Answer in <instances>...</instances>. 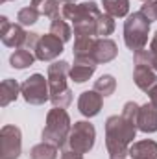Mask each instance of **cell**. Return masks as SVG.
<instances>
[{
    "label": "cell",
    "mask_w": 157,
    "mask_h": 159,
    "mask_svg": "<svg viewBox=\"0 0 157 159\" xmlns=\"http://www.w3.org/2000/svg\"><path fill=\"white\" fill-rule=\"evenodd\" d=\"M142 2H148V0H142Z\"/></svg>",
    "instance_id": "obj_36"
},
{
    "label": "cell",
    "mask_w": 157,
    "mask_h": 159,
    "mask_svg": "<svg viewBox=\"0 0 157 159\" xmlns=\"http://www.w3.org/2000/svg\"><path fill=\"white\" fill-rule=\"evenodd\" d=\"M137 122L128 120L122 115H113L105 120V148L111 159H126L129 146L137 135Z\"/></svg>",
    "instance_id": "obj_1"
},
{
    "label": "cell",
    "mask_w": 157,
    "mask_h": 159,
    "mask_svg": "<svg viewBox=\"0 0 157 159\" xmlns=\"http://www.w3.org/2000/svg\"><path fill=\"white\" fill-rule=\"evenodd\" d=\"M50 34L56 35V37H59L63 43L70 41V37H72V30H70V26H69L67 20H65L63 17H59V15L52 19V22H50Z\"/></svg>",
    "instance_id": "obj_22"
},
{
    "label": "cell",
    "mask_w": 157,
    "mask_h": 159,
    "mask_svg": "<svg viewBox=\"0 0 157 159\" xmlns=\"http://www.w3.org/2000/svg\"><path fill=\"white\" fill-rule=\"evenodd\" d=\"M96 67L98 63L92 57H74V65H70L69 78L76 83H83L94 74Z\"/></svg>",
    "instance_id": "obj_12"
},
{
    "label": "cell",
    "mask_w": 157,
    "mask_h": 159,
    "mask_svg": "<svg viewBox=\"0 0 157 159\" xmlns=\"http://www.w3.org/2000/svg\"><path fill=\"white\" fill-rule=\"evenodd\" d=\"M20 94V85L13 78H6L0 85V106L6 107L11 102H15Z\"/></svg>",
    "instance_id": "obj_17"
},
{
    "label": "cell",
    "mask_w": 157,
    "mask_h": 159,
    "mask_svg": "<svg viewBox=\"0 0 157 159\" xmlns=\"http://www.w3.org/2000/svg\"><path fill=\"white\" fill-rule=\"evenodd\" d=\"M94 139H96L94 126L87 120H78V122H74V126L70 129V135H69V141H67L65 148L74 150V152L83 156V154H89L92 150Z\"/></svg>",
    "instance_id": "obj_5"
},
{
    "label": "cell",
    "mask_w": 157,
    "mask_h": 159,
    "mask_svg": "<svg viewBox=\"0 0 157 159\" xmlns=\"http://www.w3.org/2000/svg\"><path fill=\"white\" fill-rule=\"evenodd\" d=\"M0 2H9V0H0Z\"/></svg>",
    "instance_id": "obj_35"
},
{
    "label": "cell",
    "mask_w": 157,
    "mask_h": 159,
    "mask_svg": "<svg viewBox=\"0 0 157 159\" xmlns=\"http://www.w3.org/2000/svg\"><path fill=\"white\" fill-rule=\"evenodd\" d=\"M98 17H87V19L74 22V37H96V19Z\"/></svg>",
    "instance_id": "obj_20"
},
{
    "label": "cell",
    "mask_w": 157,
    "mask_h": 159,
    "mask_svg": "<svg viewBox=\"0 0 157 159\" xmlns=\"http://www.w3.org/2000/svg\"><path fill=\"white\" fill-rule=\"evenodd\" d=\"M67 2H76V0H63V4H67Z\"/></svg>",
    "instance_id": "obj_34"
},
{
    "label": "cell",
    "mask_w": 157,
    "mask_h": 159,
    "mask_svg": "<svg viewBox=\"0 0 157 159\" xmlns=\"http://www.w3.org/2000/svg\"><path fill=\"white\" fill-rule=\"evenodd\" d=\"M148 94H150V102H152L154 106H157V83L148 91Z\"/></svg>",
    "instance_id": "obj_32"
},
{
    "label": "cell",
    "mask_w": 157,
    "mask_h": 159,
    "mask_svg": "<svg viewBox=\"0 0 157 159\" xmlns=\"http://www.w3.org/2000/svg\"><path fill=\"white\" fill-rule=\"evenodd\" d=\"M137 128L144 133H155L157 131V106L152 102L141 106L139 117H137Z\"/></svg>",
    "instance_id": "obj_14"
},
{
    "label": "cell",
    "mask_w": 157,
    "mask_h": 159,
    "mask_svg": "<svg viewBox=\"0 0 157 159\" xmlns=\"http://www.w3.org/2000/svg\"><path fill=\"white\" fill-rule=\"evenodd\" d=\"M133 81H135V85H137L141 91L148 93V91L157 83V74H155V70L150 69V67L135 65V70H133Z\"/></svg>",
    "instance_id": "obj_15"
},
{
    "label": "cell",
    "mask_w": 157,
    "mask_h": 159,
    "mask_svg": "<svg viewBox=\"0 0 157 159\" xmlns=\"http://www.w3.org/2000/svg\"><path fill=\"white\" fill-rule=\"evenodd\" d=\"M70 129H72V122H70L69 113L63 107H54L46 115V124L43 128L41 137L44 143H50L57 148H63L69 141Z\"/></svg>",
    "instance_id": "obj_3"
},
{
    "label": "cell",
    "mask_w": 157,
    "mask_h": 159,
    "mask_svg": "<svg viewBox=\"0 0 157 159\" xmlns=\"http://www.w3.org/2000/svg\"><path fill=\"white\" fill-rule=\"evenodd\" d=\"M150 50H152V54L157 57V32H155V35H154V39H152V43H150Z\"/></svg>",
    "instance_id": "obj_33"
},
{
    "label": "cell",
    "mask_w": 157,
    "mask_h": 159,
    "mask_svg": "<svg viewBox=\"0 0 157 159\" xmlns=\"http://www.w3.org/2000/svg\"><path fill=\"white\" fill-rule=\"evenodd\" d=\"M141 11L150 19V22H152V20H157V0H148V2H144L142 7H141Z\"/></svg>",
    "instance_id": "obj_29"
},
{
    "label": "cell",
    "mask_w": 157,
    "mask_h": 159,
    "mask_svg": "<svg viewBox=\"0 0 157 159\" xmlns=\"http://www.w3.org/2000/svg\"><path fill=\"white\" fill-rule=\"evenodd\" d=\"M133 61L135 65H142V67H150L154 69V54L150 48H142V50H137L133 54Z\"/></svg>",
    "instance_id": "obj_28"
},
{
    "label": "cell",
    "mask_w": 157,
    "mask_h": 159,
    "mask_svg": "<svg viewBox=\"0 0 157 159\" xmlns=\"http://www.w3.org/2000/svg\"><path fill=\"white\" fill-rule=\"evenodd\" d=\"M0 39L6 46L9 48H22L28 32H24V28L20 24H13L7 20V17H0Z\"/></svg>",
    "instance_id": "obj_9"
},
{
    "label": "cell",
    "mask_w": 157,
    "mask_h": 159,
    "mask_svg": "<svg viewBox=\"0 0 157 159\" xmlns=\"http://www.w3.org/2000/svg\"><path fill=\"white\" fill-rule=\"evenodd\" d=\"M150 24H152L150 19L142 11H135V13L128 15L126 22H124V43L133 54L146 46Z\"/></svg>",
    "instance_id": "obj_4"
},
{
    "label": "cell",
    "mask_w": 157,
    "mask_h": 159,
    "mask_svg": "<svg viewBox=\"0 0 157 159\" xmlns=\"http://www.w3.org/2000/svg\"><path fill=\"white\" fill-rule=\"evenodd\" d=\"M102 6H104V11L113 19L126 17L129 13V0H102Z\"/></svg>",
    "instance_id": "obj_19"
},
{
    "label": "cell",
    "mask_w": 157,
    "mask_h": 159,
    "mask_svg": "<svg viewBox=\"0 0 157 159\" xmlns=\"http://www.w3.org/2000/svg\"><path fill=\"white\" fill-rule=\"evenodd\" d=\"M32 7H35L39 15L50 19L59 15V0H32Z\"/></svg>",
    "instance_id": "obj_24"
},
{
    "label": "cell",
    "mask_w": 157,
    "mask_h": 159,
    "mask_svg": "<svg viewBox=\"0 0 157 159\" xmlns=\"http://www.w3.org/2000/svg\"><path fill=\"white\" fill-rule=\"evenodd\" d=\"M96 37H74V57H92Z\"/></svg>",
    "instance_id": "obj_21"
},
{
    "label": "cell",
    "mask_w": 157,
    "mask_h": 159,
    "mask_svg": "<svg viewBox=\"0 0 157 159\" xmlns=\"http://www.w3.org/2000/svg\"><path fill=\"white\" fill-rule=\"evenodd\" d=\"M118 46L113 39L107 37H98L94 43V50H92V59L96 63H109L117 57Z\"/></svg>",
    "instance_id": "obj_13"
},
{
    "label": "cell",
    "mask_w": 157,
    "mask_h": 159,
    "mask_svg": "<svg viewBox=\"0 0 157 159\" xmlns=\"http://www.w3.org/2000/svg\"><path fill=\"white\" fill-rule=\"evenodd\" d=\"M37 19H39V11H37L35 7H32V6L22 7V9L17 13V20H19L20 26H32V24L37 22Z\"/></svg>",
    "instance_id": "obj_27"
},
{
    "label": "cell",
    "mask_w": 157,
    "mask_h": 159,
    "mask_svg": "<svg viewBox=\"0 0 157 159\" xmlns=\"http://www.w3.org/2000/svg\"><path fill=\"white\" fill-rule=\"evenodd\" d=\"M117 89V80L111 74H104L94 81V91H98L102 96H111Z\"/></svg>",
    "instance_id": "obj_25"
},
{
    "label": "cell",
    "mask_w": 157,
    "mask_h": 159,
    "mask_svg": "<svg viewBox=\"0 0 157 159\" xmlns=\"http://www.w3.org/2000/svg\"><path fill=\"white\" fill-rule=\"evenodd\" d=\"M70 65L67 61H54L48 65V87H50V102L54 107H69L72 102V91L67 85Z\"/></svg>",
    "instance_id": "obj_2"
},
{
    "label": "cell",
    "mask_w": 157,
    "mask_h": 159,
    "mask_svg": "<svg viewBox=\"0 0 157 159\" xmlns=\"http://www.w3.org/2000/svg\"><path fill=\"white\" fill-rule=\"evenodd\" d=\"M61 159H83V156H81V154H78V152H74V150L65 148V150L61 152Z\"/></svg>",
    "instance_id": "obj_31"
},
{
    "label": "cell",
    "mask_w": 157,
    "mask_h": 159,
    "mask_svg": "<svg viewBox=\"0 0 157 159\" xmlns=\"http://www.w3.org/2000/svg\"><path fill=\"white\" fill-rule=\"evenodd\" d=\"M100 13L102 11L96 6V2H81V4L67 2L61 7V17L67 19V20H70L72 24L81 20V19H87V17H98Z\"/></svg>",
    "instance_id": "obj_8"
},
{
    "label": "cell",
    "mask_w": 157,
    "mask_h": 159,
    "mask_svg": "<svg viewBox=\"0 0 157 159\" xmlns=\"http://www.w3.org/2000/svg\"><path fill=\"white\" fill-rule=\"evenodd\" d=\"M30 159H57V146L50 143H39L30 148Z\"/></svg>",
    "instance_id": "obj_23"
},
{
    "label": "cell",
    "mask_w": 157,
    "mask_h": 159,
    "mask_svg": "<svg viewBox=\"0 0 157 159\" xmlns=\"http://www.w3.org/2000/svg\"><path fill=\"white\" fill-rule=\"evenodd\" d=\"M115 32V20L111 15L107 13H100V17L96 19V35L100 37H105V35H111Z\"/></svg>",
    "instance_id": "obj_26"
},
{
    "label": "cell",
    "mask_w": 157,
    "mask_h": 159,
    "mask_svg": "<svg viewBox=\"0 0 157 159\" xmlns=\"http://www.w3.org/2000/svg\"><path fill=\"white\" fill-rule=\"evenodd\" d=\"M102 106H104V96H102L98 91L92 89V91H83V93L79 94L78 109L83 117H87V119L96 117V115L100 113Z\"/></svg>",
    "instance_id": "obj_11"
},
{
    "label": "cell",
    "mask_w": 157,
    "mask_h": 159,
    "mask_svg": "<svg viewBox=\"0 0 157 159\" xmlns=\"http://www.w3.org/2000/svg\"><path fill=\"white\" fill-rule=\"evenodd\" d=\"M35 54H32V50H26V48H17L11 57H9V65L13 69H26V67H32L34 61H35Z\"/></svg>",
    "instance_id": "obj_18"
},
{
    "label": "cell",
    "mask_w": 157,
    "mask_h": 159,
    "mask_svg": "<svg viewBox=\"0 0 157 159\" xmlns=\"http://www.w3.org/2000/svg\"><path fill=\"white\" fill-rule=\"evenodd\" d=\"M61 52H63V41L56 35H52V34L41 35L39 43L34 50V54L39 61H52V59L59 57Z\"/></svg>",
    "instance_id": "obj_10"
},
{
    "label": "cell",
    "mask_w": 157,
    "mask_h": 159,
    "mask_svg": "<svg viewBox=\"0 0 157 159\" xmlns=\"http://www.w3.org/2000/svg\"><path fill=\"white\" fill-rule=\"evenodd\" d=\"M39 34H34V32H28V35H26V41H24V46L22 48H26V50H35V46H37V43H39Z\"/></svg>",
    "instance_id": "obj_30"
},
{
    "label": "cell",
    "mask_w": 157,
    "mask_h": 159,
    "mask_svg": "<svg viewBox=\"0 0 157 159\" xmlns=\"http://www.w3.org/2000/svg\"><path fill=\"white\" fill-rule=\"evenodd\" d=\"M20 94L22 98L32 104V106H43L44 102L50 100V87H48V78L43 74H32L30 78L24 80L20 85Z\"/></svg>",
    "instance_id": "obj_6"
},
{
    "label": "cell",
    "mask_w": 157,
    "mask_h": 159,
    "mask_svg": "<svg viewBox=\"0 0 157 159\" xmlns=\"http://www.w3.org/2000/svg\"><path fill=\"white\" fill-rule=\"evenodd\" d=\"M22 152L20 129L13 124H6L0 129V159H19Z\"/></svg>",
    "instance_id": "obj_7"
},
{
    "label": "cell",
    "mask_w": 157,
    "mask_h": 159,
    "mask_svg": "<svg viewBox=\"0 0 157 159\" xmlns=\"http://www.w3.org/2000/svg\"><path fill=\"white\" fill-rule=\"evenodd\" d=\"M129 157L131 159H157V143L152 139L137 141L129 146Z\"/></svg>",
    "instance_id": "obj_16"
}]
</instances>
